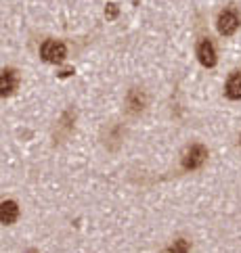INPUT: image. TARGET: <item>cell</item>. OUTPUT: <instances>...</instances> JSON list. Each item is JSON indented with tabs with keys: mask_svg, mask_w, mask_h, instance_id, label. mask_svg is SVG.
Here are the masks:
<instances>
[{
	"mask_svg": "<svg viewBox=\"0 0 241 253\" xmlns=\"http://www.w3.org/2000/svg\"><path fill=\"white\" fill-rule=\"evenodd\" d=\"M208 159V149L203 144H193V147L187 149L185 157H183V168L185 169H197L206 164Z\"/></svg>",
	"mask_w": 241,
	"mask_h": 253,
	"instance_id": "6da1fadb",
	"label": "cell"
},
{
	"mask_svg": "<svg viewBox=\"0 0 241 253\" xmlns=\"http://www.w3.org/2000/svg\"><path fill=\"white\" fill-rule=\"evenodd\" d=\"M40 55L47 63H61L67 57V48H65V44L59 40H47L40 48Z\"/></svg>",
	"mask_w": 241,
	"mask_h": 253,
	"instance_id": "7a4b0ae2",
	"label": "cell"
},
{
	"mask_svg": "<svg viewBox=\"0 0 241 253\" xmlns=\"http://www.w3.org/2000/svg\"><path fill=\"white\" fill-rule=\"evenodd\" d=\"M239 15L237 11H233V8H227V11H222L218 15V32L222 36H233L237 30H239Z\"/></svg>",
	"mask_w": 241,
	"mask_h": 253,
	"instance_id": "3957f363",
	"label": "cell"
},
{
	"mask_svg": "<svg viewBox=\"0 0 241 253\" xmlns=\"http://www.w3.org/2000/svg\"><path fill=\"white\" fill-rule=\"evenodd\" d=\"M17 84H19V76H17L15 69H4L0 74V96H8L17 90Z\"/></svg>",
	"mask_w": 241,
	"mask_h": 253,
	"instance_id": "277c9868",
	"label": "cell"
},
{
	"mask_svg": "<svg viewBox=\"0 0 241 253\" xmlns=\"http://www.w3.org/2000/svg\"><path fill=\"white\" fill-rule=\"evenodd\" d=\"M197 57L203 67H214L216 65V48L210 40H201L197 46Z\"/></svg>",
	"mask_w": 241,
	"mask_h": 253,
	"instance_id": "5b68a950",
	"label": "cell"
},
{
	"mask_svg": "<svg viewBox=\"0 0 241 253\" xmlns=\"http://www.w3.org/2000/svg\"><path fill=\"white\" fill-rule=\"evenodd\" d=\"M19 218V205L15 201L0 203V224H13Z\"/></svg>",
	"mask_w": 241,
	"mask_h": 253,
	"instance_id": "8992f818",
	"label": "cell"
},
{
	"mask_svg": "<svg viewBox=\"0 0 241 253\" xmlns=\"http://www.w3.org/2000/svg\"><path fill=\"white\" fill-rule=\"evenodd\" d=\"M227 96L233 98V101H239V98H241V71H235V74L229 78V82H227Z\"/></svg>",
	"mask_w": 241,
	"mask_h": 253,
	"instance_id": "52a82bcc",
	"label": "cell"
},
{
	"mask_svg": "<svg viewBox=\"0 0 241 253\" xmlns=\"http://www.w3.org/2000/svg\"><path fill=\"white\" fill-rule=\"evenodd\" d=\"M128 107H130V111L139 113L143 107H145V94H143L141 90H130V94H128Z\"/></svg>",
	"mask_w": 241,
	"mask_h": 253,
	"instance_id": "ba28073f",
	"label": "cell"
},
{
	"mask_svg": "<svg viewBox=\"0 0 241 253\" xmlns=\"http://www.w3.org/2000/svg\"><path fill=\"white\" fill-rule=\"evenodd\" d=\"M105 15L109 17V19H113V17L118 15V6H115V4H107V11H105Z\"/></svg>",
	"mask_w": 241,
	"mask_h": 253,
	"instance_id": "9c48e42d",
	"label": "cell"
},
{
	"mask_svg": "<svg viewBox=\"0 0 241 253\" xmlns=\"http://www.w3.org/2000/svg\"><path fill=\"white\" fill-rule=\"evenodd\" d=\"M187 249V245H183V243H181V245H172L170 247V251H185Z\"/></svg>",
	"mask_w": 241,
	"mask_h": 253,
	"instance_id": "30bf717a",
	"label": "cell"
}]
</instances>
